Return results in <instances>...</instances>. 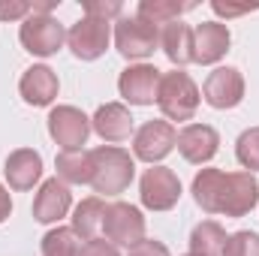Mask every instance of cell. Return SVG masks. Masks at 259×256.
Returning <instances> with one entry per match:
<instances>
[{
	"label": "cell",
	"mask_w": 259,
	"mask_h": 256,
	"mask_svg": "<svg viewBox=\"0 0 259 256\" xmlns=\"http://www.w3.org/2000/svg\"><path fill=\"white\" fill-rule=\"evenodd\" d=\"M187 256H196V253H187Z\"/></svg>",
	"instance_id": "836d02e7"
},
{
	"label": "cell",
	"mask_w": 259,
	"mask_h": 256,
	"mask_svg": "<svg viewBox=\"0 0 259 256\" xmlns=\"http://www.w3.org/2000/svg\"><path fill=\"white\" fill-rule=\"evenodd\" d=\"M121 3L118 0H84V15L91 18H100V21H109V18H118L121 15Z\"/></svg>",
	"instance_id": "83f0119b"
},
{
	"label": "cell",
	"mask_w": 259,
	"mask_h": 256,
	"mask_svg": "<svg viewBox=\"0 0 259 256\" xmlns=\"http://www.w3.org/2000/svg\"><path fill=\"white\" fill-rule=\"evenodd\" d=\"M49 133L64 151H81L91 136V118L75 106H58L49 115Z\"/></svg>",
	"instance_id": "52a82bcc"
},
{
	"label": "cell",
	"mask_w": 259,
	"mask_h": 256,
	"mask_svg": "<svg viewBox=\"0 0 259 256\" xmlns=\"http://www.w3.org/2000/svg\"><path fill=\"white\" fill-rule=\"evenodd\" d=\"M229 27L220 21H202L193 30V61L196 64H217L229 52Z\"/></svg>",
	"instance_id": "4fadbf2b"
},
{
	"label": "cell",
	"mask_w": 259,
	"mask_h": 256,
	"mask_svg": "<svg viewBox=\"0 0 259 256\" xmlns=\"http://www.w3.org/2000/svg\"><path fill=\"white\" fill-rule=\"evenodd\" d=\"M3 172H6V181L12 190H30L42 175V157L33 148H18L6 157Z\"/></svg>",
	"instance_id": "2e32d148"
},
{
	"label": "cell",
	"mask_w": 259,
	"mask_h": 256,
	"mask_svg": "<svg viewBox=\"0 0 259 256\" xmlns=\"http://www.w3.org/2000/svg\"><path fill=\"white\" fill-rule=\"evenodd\" d=\"M175 145H178V133L169 121H148L133 139V151L145 163H160Z\"/></svg>",
	"instance_id": "7c38bea8"
},
{
	"label": "cell",
	"mask_w": 259,
	"mask_h": 256,
	"mask_svg": "<svg viewBox=\"0 0 259 256\" xmlns=\"http://www.w3.org/2000/svg\"><path fill=\"white\" fill-rule=\"evenodd\" d=\"M115 46L118 52L130 58V61H142L148 55H154V49L160 46V27L133 15V18H121L115 27Z\"/></svg>",
	"instance_id": "277c9868"
},
{
	"label": "cell",
	"mask_w": 259,
	"mask_h": 256,
	"mask_svg": "<svg viewBox=\"0 0 259 256\" xmlns=\"http://www.w3.org/2000/svg\"><path fill=\"white\" fill-rule=\"evenodd\" d=\"M127 256H169V247L163 241H154V238H142L139 244L130 247Z\"/></svg>",
	"instance_id": "4dcf8cb0"
},
{
	"label": "cell",
	"mask_w": 259,
	"mask_h": 256,
	"mask_svg": "<svg viewBox=\"0 0 259 256\" xmlns=\"http://www.w3.org/2000/svg\"><path fill=\"white\" fill-rule=\"evenodd\" d=\"M157 106L169 121H190L199 109V88L193 84V78L187 72L172 69L160 78Z\"/></svg>",
	"instance_id": "7a4b0ae2"
},
{
	"label": "cell",
	"mask_w": 259,
	"mask_h": 256,
	"mask_svg": "<svg viewBox=\"0 0 259 256\" xmlns=\"http://www.w3.org/2000/svg\"><path fill=\"white\" fill-rule=\"evenodd\" d=\"M21 46L30 52V55H36V58H49V55H55L61 46H64L66 33L64 27L52 18V15H27L24 18V24H21Z\"/></svg>",
	"instance_id": "8992f818"
},
{
	"label": "cell",
	"mask_w": 259,
	"mask_h": 256,
	"mask_svg": "<svg viewBox=\"0 0 259 256\" xmlns=\"http://www.w3.org/2000/svg\"><path fill=\"white\" fill-rule=\"evenodd\" d=\"M109 39H112L109 21H100V18H91V15L75 21L72 30L66 33V42H69L72 55L81 58V61H97L109 49Z\"/></svg>",
	"instance_id": "ba28073f"
},
{
	"label": "cell",
	"mask_w": 259,
	"mask_h": 256,
	"mask_svg": "<svg viewBox=\"0 0 259 256\" xmlns=\"http://www.w3.org/2000/svg\"><path fill=\"white\" fill-rule=\"evenodd\" d=\"M196 3H178V0H142L139 3V18L151 24H169L178 21V15L190 12Z\"/></svg>",
	"instance_id": "cb8c5ba5"
},
{
	"label": "cell",
	"mask_w": 259,
	"mask_h": 256,
	"mask_svg": "<svg viewBox=\"0 0 259 256\" xmlns=\"http://www.w3.org/2000/svg\"><path fill=\"white\" fill-rule=\"evenodd\" d=\"M69 205H72L69 187H66L61 178H52V181H46L39 187L36 199H33V217L39 223H58L61 217H66Z\"/></svg>",
	"instance_id": "9a60e30c"
},
{
	"label": "cell",
	"mask_w": 259,
	"mask_h": 256,
	"mask_svg": "<svg viewBox=\"0 0 259 256\" xmlns=\"http://www.w3.org/2000/svg\"><path fill=\"white\" fill-rule=\"evenodd\" d=\"M223 184V172L220 169H202L193 178V199L196 205L208 214H217V193Z\"/></svg>",
	"instance_id": "603a6c76"
},
{
	"label": "cell",
	"mask_w": 259,
	"mask_h": 256,
	"mask_svg": "<svg viewBox=\"0 0 259 256\" xmlns=\"http://www.w3.org/2000/svg\"><path fill=\"white\" fill-rule=\"evenodd\" d=\"M211 9L223 18H235V15H244V12H253L259 9V3H229V0H214Z\"/></svg>",
	"instance_id": "f1b7e54d"
},
{
	"label": "cell",
	"mask_w": 259,
	"mask_h": 256,
	"mask_svg": "<svg viewBox=\"0 0 259 256\" xmlns=\"http://www.w3.org/2000/svg\"><path fill=\"white\" fill-rule=\"evenodd\" d=\"M205 103L214 109H235L244 100V78L235 66H217L205 78Z\"/></svg>",
	"instance_id": "8fae6325"
},
{
	"label": "cell",
	"mask_w": 259,
	"mask_h": 256,
	"mask_svg": "<svg viewBox=\"0 0 259 256\" xmlns=\"http://www.w3.org/2000/svg\"><path fill=\"white\" fill-rule=\"evenodd\" d=\"M18 91H21L24 103L49 106L58 97V75L49 66H30V69H24V75L18 81Z\"/></svg>",
	"instance_id": "e0dca14e"
},
{
	"label": "cell",
	"mask_w": 259,
	"mask_h": 256,
	"mask_svg": "<svg viewBox=\"0 0 259 256\" xmlns=\"http://www.w3.org/2000/svg\"><path fill=\"white\" fill-rule=\"evenodd\" d=\"M106 238L109 244H121V247H133L145 238V217L136 205L127 202H112L106 208V220H103Z\"/></svg>",
	"instance_id": "5b68a950"
},
{
	"label": "cell",
	"mask_w": 259,
	"mask_h": 256,
	"mask_svg": "<svg viewBox=\"0 0 259 256\" xmlns=\"http://www.w3.org/2000/svg\"><path fill=\"white\" fill-rule=\"evenodd\" d=\"M259 202V181L250 172H223V184L217 193V214L226 217H244L247 211H253Z\"/></svg>",
	"instance_id": "3957f363"
},
{
	"label": "cell",
	"mask_w": 259,
	"mask_h": 256,
	"mask_svg": "<svg viewBox=\"0 0 259 256\" xmlns=\"http://www.w3.org/2000/svg\"><path fill=\"white\" fill-rule=\"evenodd\" d=\"M160 69L151 64H136L127 66L118 78V91L121 97L133 103V106H151L157 100V91H160Z\"/></svg>",
	"instance_id": "30bf717a"
},
{
	"label": "cell",
	"mask_w": 259,
	"mask_h": 256,
	"mask_svg": "<svg viewBox=\"0 0 259 256\" xmlns=\"http://www.w3.org/2000/svg\"><path fill=\"white\" fill-rule=\"evenodd\" d=\"M235 154H238V163L244 169H259V127L244 130L238 136V145H235Z\"/></svg>",
	"instance_id": "484cf974"
},
{
	"label": "cell",
	"mask_w": 259,
	"mask_h": 256,
	"mask_svg": "<svg viewBox=\"0 0 259 256\" xmlns=\"http://www.w3.org/2000/svg\"><path fill=\"white\" fill-rule=\"evenodd\" d=\"M160 46L166 52V58L175 66H184L193 61V30L181 21H169L160 30Z\"/></svg>",
	"instance_id": "d6986e66"
},
{
	"label": "cell",
	"mask_w": 259,
	"mask_h": 256,
	"mask_svg": "<svg viewBox=\"0 0 259 256\" xmlns=\"http://www.w3.org/2000/svg\"><path fill=\"white\" fill-rule=\"evenodd\" d=\"M91 127L97 130L106 142H124L133 133V118H130L127 106L121 103H106L97 109V115L91 118Z\"/></svg>",
	"instance_id": "ac0fdd59"
},
{
	"label": "cell",
	"mask_w": 259,
	"mask_h": 256,
	"mask_svg": "<svg viewBox=\"0 0 259 256\" xmlns=\"http://www.w3.org/2000/svg\"><path fill=\"white\" fill-rule=\"evenodd\" d=\"M223 256H259V235L256 232H235L226 238Z\"/></svg>",
	"instance_id": "4316f807"
},
{
	"label": "cell",
	"mask_w": 259,
	"mask_h": 256,
	"mask_svg": "<svg viewBox=\"0 0 259 256\" xmlns=\"http://www.w3.org/2000/svg\"><path fill=\"white\" fill-rule=\"evenodd\" d=\"M106 208H109V205H106L103 199H97V196L78 202V205H75V214H72V232H75L81 241H94L97 232L103 229Z\"/></svg>",
	"instance_id": "ffe728a7"
},
{
	"label": "cell",
	"mask_w": 259,
	"mask_h": 256,
	"mask_svg": "<svg viewBox=\"0 0 259 256\" xmlns=\"http://www.w3.org/2000/svg\"><path fill=\"white\" fill-rule=\"evenodd\" d=\"M94 157V178L91 187L103 196H118L130 187L133 175H136V163L124 148H97L91 151Z\"/></svg>",
	"instance_id": "6da1fadb"
},
{
	"label": "cell",
	"mask_w": 259,
	"mask_h": 256,
	"mask_svg": "<svg viewBox=\"0 0 259 256\" xmlns=\"http://www.w3.org/2000/svg\"><path fill=\"white\" fill-rule=\"evenodd\" d=\"M58 178L64 184H91L94 178V157L91 151H61L58 154Z\"/></svg>",
	"instance_id": "44dd1931"
},
{
	"label": "cell",
	"mask_w": 259,
	"mask_h": 256,
	"mask_svg": "<svg viewBox=\"0 0 259 256\" xmlns=\"http://www.w3.org/2000/svg\"><path fill=\"white\" fill-rule=\"evenodd\" d=\"M9 214H12V199H9V190L0 184V223H3Z\"/></svg>",
	"instance_id": "d6a6232c"
},
{
	"label": "cell",
	"mask_w": 259,
	"mask_h": 256,
	"mask_svg": "<svg viewBox=\"0 0 259 256\" xmlns=\"http://www.w3.org/2000/svg\"><path fill=\"white\" fill-rule=\"evenodd\" d=\"M78 256H121L115 244L103 241V238H94V241H84V247L78 250Z\"/></svg>",
	"instance_id": "1f68e13d"
},
{
	"label": "cell",
	"mask_w": 259,
	"mask_h": 256,
	"mask_svg": "<svg viewBox=\"0 0 259 256\" xmlns=\"http://www.w3.org/2000/svg\"><path fill=\"white\" fill-rule=\"evenodd\" d=\"M139 193H142V205L145 208H151V211H169L178 202V196H181V181H178V175L172 169L154 166V169H148L142 175Z\"/></svg>",
	"instance_id": "9c48e42d"
},
{
	"label": "cell",
	"mask_w": 259,
	"mask_h": 256,
	"mask_svg": "<svg viewBox=\"0 0 259 256\" xmlns=\"http://www.w3.org/2000/svg\"><path fill=\"white\" fill-rule=\"evenodd\" d=\"M226 238H229V235L223 232L220 223L205 220V223H199V226L193 229V235H190V247H193L196 256H223Z\"/></svg>",
	"instance_id": "7402d4cb"
},
{
	"label": "cell",
	"mask_w": 259,
	"mask_h": 256,
	"mask_svg": "<svg viewBox=\"0 0 259 256\" xmlns=\"http://www.w3.org/2000/svg\"><path fill=\"white\" fill-rule=\"evenodd\" d=\"M220 136L208 124H190L178 133V151L187 163H208L217 154Z\"/></svg>",
	"instance_id": "5bb4252c"
},
{
	"label": "cell",
	"mask_w": 259,
	"mask_h": 256,
	"mask_svg": "<svg viewBox=\"0 0 259 256\" xmlns=\"http://www.w3.org/2000/svg\"><path fill=\"white\" fill-rule=\"evenodd\" d=\"M78 235L66 226H58L52 232H46L42 238V256H78Z\"/></svg>",
	"instance_id": "d4e9b609"
},
{
	"label": "cell",
	"mask_w": 259,
	"mask_h": 256,
	"mask_svg": "<svg viewBox=\"0 0 259 256\" xmlns=\"http://www.w3.org/2000/svg\"><path fill=\"white\" fill-rule=\"evenodd\" d=\"M30 3L24 0H0V21H12V18H24L30 15Z\"/></svg>",
	"instance_id": "f546056e"
}]
</instances>
